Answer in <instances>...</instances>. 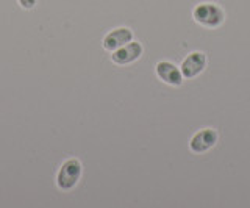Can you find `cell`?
Masks as SVG:
<instances>
[{
    "label": "cell",
    "instance_id": "obj_4",
    "mask_svg": "<svg viewBox=\"0 0 250 208\" xmlns=\"http://www.w3.org/2000/svg\"><path fill=\"white\" fill-rule=\"evenodd\" d=\"M207 55L203 52H191L189 55H188L180 69H182V74L186 80H191V79H195V77H199L203 71H205L207 67Z\"/></svg>",
    "mask_w": 250,
    "mask_h": 208
},
{
    "label": "cell",
    "instance_id": "obj_5",
    "mask_svg": "<svg viewBox=\"0 0 250 208\" xmlns=\"http://www.w3.org/2000/svg\"><path fill=\"white\" fill-rule=\"evenodd\" d=\"M155 72L158 75V79L169 84V86H174V88H178L183 84V74H182V69L177 67L174 63H170V61H160L158 64L155 66Z\"/></svg>",
    "mask_w": 250,
    "mask_h": 208
},
{
    "label": "cell",
    "instance_id": "obj_8",
    "mask_svg": "<svg viewBox=\"0 0 250 208\" xmlns=\"http://www.w3.org/2000/svg\"><path fill=\"white\" fill-rule=\"evenodd\" d=\"M18 2L23 10H33L36 5V0H18Z\"/></svg>",
    "mask_w": 250,
    "mask_h": 208
},
{
    "label": "cell",
    "instance_id": "obj_2",
    "mask_svg": "<svg viewBox=\"0 0 250 208\" xmlns=\"http://www.w3.org/2000/svg\"><path fill=\"white\" fill-rule=\"evenodd\" d=\"M82 171H83L82 163L77 158L66 160L64 163L61 165L60 171L57 174V187H58V189L62 191V192L72 191L77 187L78 180H80Z\"/></svg>",
    "mask_w": 250,
    "mask_h": 208
},
{
    "label": "cell",
    "instance_id": "obj_6",
    "mask_svg": "<svg viewBox=\"0 0 250 208\" xmlns=\"http://www.w3.org/2000/svg\"><path fill=\"white\" fill-rule=\"evenodd\" d=\"M141 55H143V45L136 41H131L128 44L122 45L121 49L114 50L111 55V61L117 66H127V64L135 63L136 60H139Z\"/></svg>",
    "mask_w": 250,
    "mask_h": 208
},
{
    "label": "cell",
    "instance_id": "obj_1",
    "mask_svg": "<svg viewBox=\"0 0 250 208\" xmlns=\"http://www.w3.org/2000/svg\"><path fill=\"white\" fill-rule=\"evenodd\" d=\"M192 18L203 28H217L224 24V10L216 3H199L192 11Z\"/></svg>",
    "mask_w": 250,
    "mask_h": 208
},
{
    "label": "cell",
    "instance_id": "obj_7",
    "mask_svg": "<svg viewBox=\"0 0 250 208\" xmlns=\"http://www.w3.org/2000/svg\"><path fill=\"white\" fill-rule=\"evenodd\" d=\"M133 41V32L127 27H121V28H114L111 30L105 38H104V49L108 52H114L117 49H121L122 45L128 44Z\"/></svg>",
    "mask_w": 250,
    "mask_h": 208
},
{
    "label": "cell",
    "instance_id": "obj_3",
    "mask_svg": "<svg viewBox=\"0 0 250 208\" xmlns=\"http://www.w3.org/2000/svg\"><path fill=\"white\" fill-rule=\"evenodd\" d=\"M219 133L214 128H202L189 141V149L192 153H205L217 144Z\"/></svg>",
    "mask_w": 250,
    "mask_h": 208
}]
</instances>
